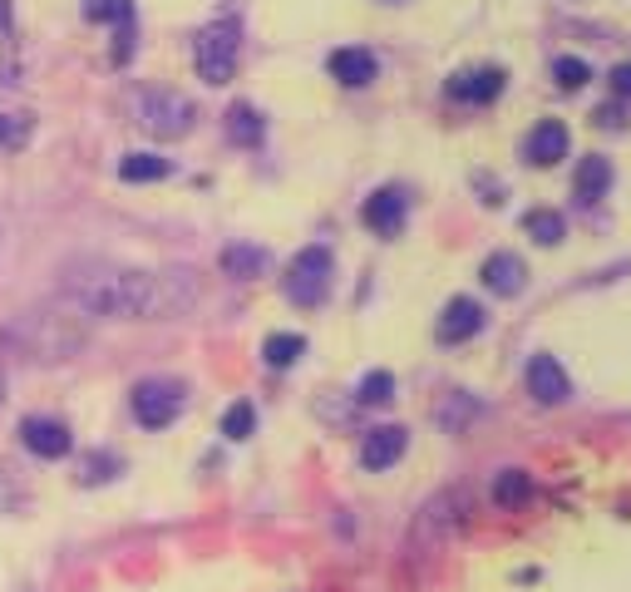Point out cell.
Masks as SVG:
<instances>
[{"instance_id":"obj_18","label":"cell","mask_w":631,"mask_h":592,"mask_svg":"<svg viewBox=\"0 0 631 592\" xmlns=\"http://www.w3.org/2000/svg\"><path fill=\"white\" fill-rule=\"evenodd\" d=\"M267 247H252V242H233V247H223V272L237 282H252L267 272Z\"/></svg>"},{"instance_id":"obj_10","label":"cell","mask_w":631,"mask_h":592,"mask_svg":"<svg viewBox=\"0 0 631 592\" xmlns=\"http://www.w3.org/2000/svg\"><path fill=\"white\" fill-rule=\"evenodd\" d=\"M479 331H483V306L473 302V296H454V302L439 311V326H435V336L445 346H464Z\"/></svg>"},{"instance_id":"obj_28","label":"cell","mask_w":631,"mask_h":592,"mask_svg":"<svg viewBox=\"0 0 631 592\" xmlns=\"http://www.w3.org/2000/svg\"><path fill=\"white\" fill-rule=\"evenodd\" d=\"M592 124H597V129H607V134L627 129V104H622V99H612V104H597V109H592Z\"/></svg>"},{"instance_id":"obj_12","label":"cell","mask_w":631,"mask_h":592,"mask_svg":"<svg viewBox=\"0 0 631 592\" xmlns=\"http://www.w3.org/2000/svg\"><path fill=\"white\" fill-rule=\"evenodd\" d=\"M528 395L538 400V405H563L567 395H573V380H567V370L557 356H533L528 361Z\"/></svg>"},{"instance_id":"obj_3","label":"cell","mask_w":631,"mask_h":592,"mask_svg":"<svg viewBox=\"0 0 631 592\" xmlns=\"http://www.w3.org/2000/svg\"><path fill=\"white\" fill-rule=\"evenodd\" d=\"M331 277H335V257L331 247H321V242H311V247H301L297 257L287 262V277H281V292H287L291 306H307V311H316V306L331 296Z\"/></svg>"},{"instance_id":"obj_4","label":"cell","mask_w":631,"mask_h":592,"mask_svg":"<svg viewBox=\"0 0 631 592\" xmlns=\"http://www.w3.org/2000/svg\"><path fill=\"white\" fill-rule=\"evenodd\" d=\"M133 119H139L153 139H188L197 124V104L178 89H139Z\"/></svg>"},{"instance_id":"obj_25","label":"cell","mask_w":631,"mask_h":592,"mask_svg":"<svg viewBox=\"0 0 631 592\" xmlns=\"http://www.w3.org/2000/svg\"><path fill=\"white\" fill-rule=\"evenodd\" d=\"M355 400H361V405H391L395 400V376L391 370H371V376L355 385Z\"/></svg>"},{"instance_id":"obj_16","label":"cell","mask_w":631,"mask_h":592,"mask_svg":"<svg viewBox=\"0 0 631 592\" xmlns=\"http://www.w3.org/2000/svg\"><path fill=\"white\" fill-rule=\"evenodd\" d=\"M612 158L602 154H587L582 163H577V178H573V193L577 203H597V198H607V188H612Z\"/></svg>"},{"instance_id":"obj_9","label":"cell","mask_w":631,"mask_h":592,"mask_svg":"<svg viewBox=\"0 0 631 592\" xmlns=\"http://www.w3.org/2000/svg\"><path fill=\"white\" fill-rule=\"evenodd\" d=\"M405 450H409L405 425H375V430H365V440H361V464L371 474H381V469H391L395 459H405Z\"/></svg>"},{"instance_id":"obj_29","label":"cell","mask_w":631,"mask_h":592,"mask_svg":"<svg viewBox=\"0 0 631 592\" xmlns=\"http://www.w3.org/2000/svg\"><path fill=\"white\" fill-rule=\"evenodd\" d=\"M607 84H612V94L622 104H631V60H622V65H617L612 74H607Z\"/></svg>"},{"instance_id":"obj_26","label":"cell","mask_w":631,"mask_h":592,"mask_svg":"<svg viewBox=\"0 0 631 592\" xmlns=\"http://www.w3.org/2000/svg\"><path fill=\"white\" fill-rule=\"evenodd\" d=\"M252 430H257V410H252V400H237V405H227V415H223V435L242 444V440H252Z\"/></svg>"},{"instance_id":"obj_31","label":"cell","mask_w":631,"mask_h":592,"mask_svg":"<svg viewBox=\"0 0 631 592\" xmlns=\"http://www.w3.org/2000/svg\"><path fill=\"white\" fill-rule=\"evenodd\" d=\"M10 25V0H0V30Z\"/></svg>"},{"instance_id":"obj_8","label":"cell","mask_w":631,"mask_h":592,"mask_svg":"<svg viewBox=\"0 0 631 592\" xmlns=\"http://www.w3.org/2000/svg\"><path fill=\"white\" fill-rule=\"evenodd\" d=\"M459 524H464V499H459V489H445V494H435V499L419 509L415 533H419V543H445Z\"/></svg>"},{"instance_id":"obj_19","label":"cell","mask_w":631,"mask_h":592,"mask_svg":"<svg viewBox=\"0 0 631 592\" xmlns=\"http://www.w3.org/2000/svg\"><path fill=\"white\" fill-rule=\"evenodd\" d=\"M301 356H307V336L301 331H271L267 341H261V361L271 370H291Z\"/></svg>"},{"instance_id":"obj_11","label":"cell","mask_w":631,"mask_h":592,"mask_svg":"<svg viewBox=\"0 0 631 592\" xmlns=\"http://www.w3.org/2000/svg\"><path fill=\"white\" fill-rule=\"evenodd\" d=\"M567 144H573V134H567L563 119H538L533 134L523 139V158H528L533 168H553L567 158Z\"/></svg>"},{"instance_id":"obj_2","label":"cell","mask_w":631,"mask_h":592,"mask_svg":"<svg viewBox=\"0 0 631 592\" xmlns=\"http://www.w3.org/2000/svg\"><path fill=\"white\" fill-rule=\"evenodd\" d=\"M237 55H242V25H237L233 15H223V20H213V25L197 30L193 65H197V80H203V84H213V89L233 84Z\"/></svg>"},{"instance_id":"obj_7","label":"cell","mask_w":631,"mask_h":592,"mask_svg":"<svg viewBox=\"0 0 631 592\" xmlns=\"http://www.w3.org/2000/svg\"><path fill=\"white\" fill-rule=\"evenodd\" d=\"M20 444H25L35 459H65V454L75 450V435H69L65 420L25 415V420H20Z\"/></svg>"},{"instance_id":"obj_30","label":"cell","mask_w":631,"mask_h":592,"mask_svg":"<svg viewBox=\"0 0 631 592\" xmlns=\"http://www.w3.org/2000/svg\"><path fill=\"white\" fill-rule=\"evenodd\" d=\"M10 499H20V484H15V469L0 464V509H10Z\"/></svg>"},{"instance_id":"obj_14","label":"cell","mask_w":631,"mask_h":592,"mask_svg":"<svg viewBox=\"0 0 631 592\" xmlns=\"http://www.w3.org/2000/svg\"><path fill=\"white\" fill-rule=\"evenodd\" d=\"M479 277L493 296H518L523 287H528V267H523V257H513V252H493V257H483Z\"/></svg>"},{"instance_id":"obj_23","label":"cell","mask_w":631,"mask_h":592,"mask_svg":"<svg viewBox=\"0 0 631 592\" xmlns=\"http://www.w3.org/2000/svg\"><path fill=\"white\" fill-rule=\"evenodd\" d=\"M84 20H94V25H133V0H84Z\"/></svg>"},{"instance_id":"obj_32","label":"cell","mask_w":631,"mask_h":592,"mask_svg":"<svg viewBox=\"0 0 631 592\" xmlns=\"http://www.w3.org/2000/svg\"><path fill=\"white\" fill-rule=\"evenodd\" d=\"M10 139V119H6V114H0V144H6Z\"/></svg>"},{"instance_id":"obj_21","label":"cell","mask_w":631,"mask_h":592,"mask_svg":"<svg viewBox=\"0 0 631 592\" xmlns=\"http://www.w3.org/2000/svg\"><path fill=\"white\" fill-rule=\"evenodd\" d=\"M173 173V163L168 158H158V154H129V158H119V178L124 183H158V178H168Z\"/></svg>"},{"instance_id":"obj_13","label":"cell","mask_w":631,"mask_h":592,"mask_svg":"<svg viewBox=\"0 0 631 592\" xmlns=\"http://www.w3.org/2000/svg\"><path fill=\"white\" fill-rule=\"evenodd\" d=\"M503 74L499 65H479V70H459L454 80H449V99H459V104H489V99H499L503 94Z\"/></svg>"},{"instance_id":"obj_22","label":"cell","mask_w":631,"mask_h":592,"mask_svg":"<svg viewBox=\"0 0 631 592\" xmlns=\"http://www.w3.org/2000/svg\"><path fill=\"white\" fill-rule=\"evenodd\" d=\"M528 499H533V479L523 469H503L499 479H493V504H499V509H523Z\"/></svg>"},{"instance_id":"obj_15","label":"cell","mask_w":631,"mask_h":592,"mask_svg":"<svg viewBox=\"0 0 631 592\" xmlns=\"http://www.w3.org/2000/svg\"><path fill=\"white\" fill-rule=\"evenodd\" d=\"M375 74H381V60H375L365 45H345L331 55V80H341L345 89H365Z\"/></svg>"},{"instance_id":"obj_5","label":"cell","mask_w":631,"mask_h":592,"mask_svg":"<svg viewBox=\"0 0 631 592\" xmlns=\"http://www.w3.org/2000/svg\"><path fill=\"white\" fill-rule=\"evenodd\" d=\"M129 405H133V420L143 430H168L188 405V385L173 376H149L129 390Z\"/></svg>"},{"instance_id":"obj_6","label":"cell","mask_w":631,"mask_h":592,"mask_svg":"<svg viewBox=\"0 0 631 592\" xmlns=\"http://www.w3.org/2000/svg\"><path fill=\"white\" fill-rule=\"evenodd\" d=\"M405 218H409V198H405V188H395V183L375 188V193L365 198V208H361V222L385 242L405 232Z\"/></svg>"},{"instance_id":"obj_17","label":"cell","mask_w":631,"mask_h":592,"mask_svg":"<svg viewBox=\"0 0 631 592\" xmlns=\"http://www.w3.org/2000/svg\"><path fill=\"white\" fill-rule=\"evenodd\" d=\"M227 139L237 148H261V139H267V119H261L252 104H233V109H227Z\"/></svg>"},{"instance_id":"obj_24","label":"cell","mask_w":631,"mask_h":592,"mask_svg":"<svg viewBox=\"0 0 631 592\" xmlns=\"http://www.w3.org/2000/svg\"><path fill=\"white\" fill-rule=\"evenodd\" d=\"M114 474H124V459H119V454H109V450L84 454V464H79V484H109Z\"/></svg>"},{"instance_id":"obj_27","label":"cell","mask_w":631,"mask_h":592,"mask_svg":"<svg viewBox=\"0 0 631 592\" xmlns=\"http://www.w3.org/2000/svg\"><path fill=\"white\" fill-rule=\"evenodd\" d=\"M553 80H557V89H582V84L592 80V65L577 60V55H557L553 60Z\"/></svg>"},{"instance_id":"obj_20","label":"cell","mask_w":631,"mask_h":592,"mask_svg":"<svg viewBox=\"0 0 631 592\" xmlns=\"http://www.w3.org/2000/svg\"><path fill=\"white\" fill-rule=\"evenodd\" d=\"M523 232H528L538 247H557V242L567 237V222H563V213H553V208H533V213H523Z\"/></svg>"},{"instance_id":"obj_1","label":"cell","mask_w":631,"mask_h":592,"mask_svg":"<svg viewBox=\"0 0 631 592\" xmlns=\"http://www.w3.org/2000/svg\"><path fill=\"white\" fill-rule=\"evenodd\" d=\"M65 296L89 316H124V321H168L193 311L197 287L188 272H149L119 262H79L65 272Z\"/></svg>"}]
</instances>
